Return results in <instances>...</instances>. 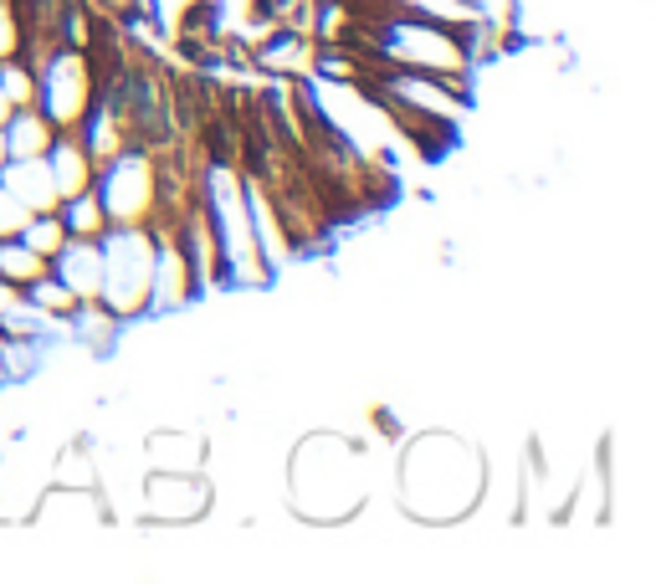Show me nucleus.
<instances>
[{
    "instance_id": "f03ea898",
    "label": "nucleus",
    "mask_w": 656,
    "mask_h": 584,
    "mask_svg": "<svg viewBox=\"0 0 656 584\" xmlns=\"http://www.w3.org/2000/svg\"><path fill=\"white\" fill-rule=\"evenodd\" d=\"M93 195H98L108 226H150L154 221V150L123 144L118 154L98 159Z\"/></svg>"
},
{
    "instance_id": "423d86ee",
    "label": "nucleus",
    "mask_w": 656,
    "mask_h": 584,
    "mask_svg": "<svg viewBox=\"0 0 656 584\" xmlns=\"http://www.w3.org/2000/svg\"><path fill=\"white\" fill-rule=\"evenodd\" d=\"M308 62H313V36L303 26H287V21L267 26L262 41L252 47V68L267 78H303Z\"/></svg>"
},
{
    "instance_id": "0eeeda50",
    "label": "nucleus",
    "mask_w": 656,
    "mask_h": 584,
    "mask_svg": "<svg viewBox=\"0 0 656 584\" xmlns=\"http://www.w3.org/2000/svg\"><path fill=\"white\" fill-rule=\"evenodd\" d=\"M41 159H47V169H51L57 201H62V195H77V190H87V184H93V169H98V165H93V154L77 144V134H72V129H57Z\"/></svg>"
},
{
    "instance_id": "4468645a",
    "label": "nucleus",
    "mask_w": 656,
    "mask_h": 584,
    "mask_svg": "<svg viewBox=\"0 0 656 584\" xmlns=\"http://www.w3.org/2000/svg\"><path fill=\"white\" fill-rule=\"evenodd\" d=\"M32 216V211H26V205L16 201V195H11V190H5V184H0V236H16L21 231V221Z\"/></svg>"
},
{
    "instance_id": "ddd939ff",
    "label": "nucleus",
    "mask_w": 656,
    "mask_h": 584,
    "mask_svg": "<svg viewBox=\"0 0 656 584\" xmlns=\"http://www.w3.org/2000/svg\"><path fill=\"white\" fill-rule=\"evenodd\" d=\"M180 32L220 41V36H226V11H220V0H190L186 16H180Z\"/></svg>"
},
{
    "instance_id": "a211bd4d",
    "label": "nucleus",
    "mask_w": 656,
    "mask_h": 584,
    "mask_svg": "<svg viewBox=\"0 0 656 584\" xmlns=\"http://www.w3.org/2000/svg\"><path fill=\"white\" fill-rule=\"evenodd\" d=\"M5 159H11V154H5V134H0V165H5Z\"/></svg>"
},
{
    "instance_id": "9d476101",
    "label": "nucleus",
    "mask_w": 656,
    "mask_h": 584,
    "mask_svg": "<svg viewBox=\"0 0 656 584\" xmlns=\"http://www.w3.org/2000/svg\"><path fill=\"white\" fill-rule=\"evenodd\" d=\"M57 221H62V231L68 236H103L108 231V216H103L93 184L77 190V195H62V201H57Z\"/></svg>"
},
{
    "instance_id": "1a4fd4ad",
    "label": "nucleus",
    "mask_w": 656,
    "mask_h": 584,
    "mask_svg": "<svg viewBox=\"0 0 656 584\" xmlns=\"http://www.w3.org/2000/svg\"><path fill=\"white\" fill-rule=\"evenodd\" d=\"M0 134H5V154H11V159H41L57 129L26 103V108H11V118L0 123Z\"/></svg>"
},
{
    "instance_id": "9b49d317",
    "label": "nucleus",
    "mask_w": 656,
    "mask_h": 584,
    "mask_svg": "<svg viewBox=\"0 0 656 584\" xmlns=\"http://www.w3.org/2000/svg\"><path fill=\"white\" fill-rule=\"evenodd\" d=\"M47 272V257H36L26 241H16V236H0V277L11 287H26L32 277H41Z\"/></svg>"
},
{
    "instance_id": "20e7f679",
    "label": "nucleus",
    "mask_w": 656,
    "mask_h": 584,
    "mask_svg": "<svg viewBox=\"0 0 656 584\" xmlns=\"http://www.w3.org/2000/svg\"><path fill=\"white\" fill-rule=\"evenodd\" d=\"M144 502H150V517H159V523H195L211 508V487L195 472H150Z\"/></svg>"
},
{
    "instance_id": "f8f14e48",
    "label": "nucleus",
    "mask_w": 656,
    "mask_h": 584,
    "mask_svg": "<svg viewBox=\"0 0 656 584\" xmlns=\"http://www.w3.org/2000/svg\"><path fill=\"white\" fill-rule=\"evenodd\" d=\"M16 241H26V247L36 251V257H47L51 262V251L68 241V231H62V221H57V211H32V216L21 221V231Z\"/></svg>"
},
{
    "instance_id": "f3484780",
    "label": "nucleus",
    "mask_w": 656,
    "mask_h": 584,
    "mask_svg": "<svg viewBox=\"0 0 656 584\" xmlns=\"http://www.w3.org/2000/svg\"><path fill=\"white\" fill-rule=\"evenodd\" d=\"M272 5H277V11H287V5H298V0H272Z\"/></svg>"
},
{
    "instance_id": "39448f33",
    "label": "nucleus",
    "mask_w": 656,
    "mask_h": 584,
    "mask_svg": "<svg viewBox=\"0 0 656 584\" xmlns=\"http://www.w3.org/2000/svg\"><path fill=\"white\" fill-rule=\"evenodd\" d=\"M47 272L62 287H68L77 302L98 298V283H103V247H98V236H68L62 247L51 251Z\"/></svg>"
},
{
    "instance_id": "2eb2a0df",
    "label": "nucleus",
    "mask_w": 656,
    "mask_h": 584,
    "mask_svg": "<svg viewBox=\"0 0 656 584\" xmlns=\"http://www.w3.org/2000/svg\"><path fill=\"white\" fill-rule=\"evenodd\" d=\"M247 21H252V32L262 36L267 26H277V21H283V11H277L272 0H247Z\"/></svg>"
},
{
    "instance_id": "f257e3e1",
    "label": "nucleus",
    "mask_w": 656,
    "mask_h": 584,
    "mask_svg": "<svg viewBox=\"0 0 656 584\" xmlns=\"http://www.w3.org/2000/svg\"><path fill=\"white\" fill-rule=\"evenodd\" d=\"M103 247V283L98 302L114 318H144L154 287V231L150 226H108Z\"/></svg>"
},
{
    "instance_id": "6e6552de",
    "label": "nucleus",
    "mask_w": 656,
    "mask_h": 584,
    "mask_svg": "<svg viewBox=\"0 0 656 584\" xmlns=\"http://www.w3.org/2000/svg\"><path fill=\"white\" fill-rule=\"evenodd\" d=\"M0 184H5L26 211H57V184H51L47 159H5V165H0Z\"/></svg>"
},
{
    "instance_id": "7ed1b4c3",
    "label": "nucleus",
    "mask_w": 656,
    "mask_h": 584,
    "mask_svg": "<svg viewBox=\"0 0 656 584\" xmlns=\"http://www.w3.org/2000/svg\"><path fill=\"white\" fill-rule=\"evenodd\" d=\"M36 93H32V108L47 118L51 129H72L77 114L87 108L93 98V68L77 47H57L51 41L41 57H36Z\"/></svg>"
},
{
    "instance_id": "dca6fc26",
    "label": "nucleus",
    "mask_w": 656,
    "mask_h": 584,
    "mask_svg": "<svg viewBox=\"0 0 656 584\" xmlns=\"http://www.w3.org/2000/svg\"><path fill=\"white\" fill-rule=\"evenodd\" d=\"M5 118H11V98H5V93H0V123H5Z\"/></svg>"
}]
</instances>
